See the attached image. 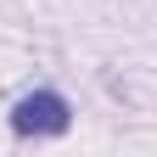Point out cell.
<instances>
[{"label": "cell", "instance_id": "1", "mask_svg": "<svg viewBox=\"0 0 157 157\" xmlns=\"http://www.w3.org/2000/svg\"><path fill=\"white\" fill-rule=\"evenodd\" d=\"M67 124H73V107H67L62 90H28V95H17V107H11V129L34 135V140L67 135Z\"/></svg>", "mask_w": 157, "mask_h": 157}]
</instances>
